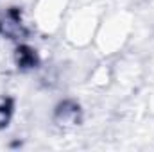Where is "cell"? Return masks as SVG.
I'll list each match as a JSON object with an SVG mask.
<instances>
[{
    "label": "cell",
    "instance_id": "cell-1",
    "mask_svg": "<svg viewBox=\"0 0 154 152\" xmlns=\"http://www.w3.org/2000/svg\"><path fill=\"white\" fill-rule=\"evenodd\" d=\"M0 32H2L4 36L11 38V39H16V38H20V36L25 34L18 11H9V13L0 20Z\"/></svg>",
    "mask_w": 154,
    "mask_h": 152
},
{
    "label": "cell",
    "instance_id": "cell-4",
    "mask_svg": "<svg viewBox=\"0 0 154 152\" xmlns=\"http://www.w3.org/2000/svg\"><path fill=\"white\" fill-rule=\"evenodd\" d=\"M11 114H13V100L7 97L0 99V127H5L9 123Z\"/></svg>",
    "mask_w": 154,
    "mask_h": 152
},
{
    "label": "cell",
    "instance_id": "cell-3",
    "mask_svg": "<svg viewBox=\"0 0 154 152\" xmlns=\"http://www.w3.org/2000/svg\"><path fill=\"white\" fill-rule=\"evenodd\" d=\"M16 57H18V65H20L22 68H31V66L36 65V56H34V52H32L31 48H27V47H20L18 52H16Z\"/></svg>",
    "mask_w": 154,
    "mask_h": 152
},
{
    "label": "cell",
    "instance_id": "cell-2",
    "mask_svg": "<svg viewBox=\"0 0 154 152\" xmlns=\"http://www.w3.org/2000/svg\"><path fill=\"white\" fill-rule=\"evenodd\" d=\"M81 111H79V106L74 102H63L57 111H56V120L59 125H75L81 120Z\"/></svg>",
    "mask_w": 154,
    "mask_h": 152
}]
</instances>
